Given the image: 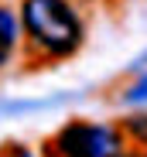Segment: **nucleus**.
Wrapping results in <instances>:
<instances>
[{
	"label": "nucleus",
	"mask_w": 147,
	"mask_h": 157,
	"mask_svg": "<svg viewBox=\"0 0 147 157\" xmlns=\"http://www.w3.org/2000/svg\"><path fill=\"white\" fill-rule=\"evenodd\" d=\"M24 28L52 55H65L79 44L82 28L65 0H24Z\"/></svg>",
	"instance_id": "obj_1"
},
{
	"label": "nucleus",
	"mask_w": 147,
	"mask_h": 157,
	"mask_svg": "<svg viewBox=\"0 0 147 157\" xmlns=\"http://www.w3.org/2000/svg\"><path fill=\"white\" fill-rule=\"evenodd\" d=\"M10 157H31V154H28V150H14Z\"/></svg>",
	"instance_id": "obj_5"
},
{
	"label": "nucleus",
	"mask_w": 147,
	"mask_h": 157,
	"mask_svg": "<svg viewBox=\"0 0 147 157\" xmlns=\"http://www.w3.org/2000/svg\"><path fill=\"white\" fill-rule=\"evenodd\" d=\"M14 41H17V17L7 7H0V65H4L7 51L14 48Z\"/></svg>",
	"instance_id": "obj_3"
},
{
	"label": "nucleus",
	"mask_w": 147,
	"mask_h": 157,
	"mask_svg": "<svg viewBox=\"0 0 147 157\" xmlns=\"http://www.w3.org/2000/svg\"><path fill=\"white\" fill-rule=\"evenodd\" d=\"M58 150L65 157H116L120 137H116V130L99 126V123H72L62 130Z\"/></svg>",
	"instance_id": "obj_2"
},
{
	"label": "nucleus",
	"mask_w": 147,
	"mask_h": 157,
	"mask_svg": "<svg viewBox=\"0 0 147 157\" xmlns=\"http://www.w3.org/2000/svg\"><path fill=\"white\" fill-rule=\"evenodd\" d=\"M127 102H147V75L137 78V82L127 89Z\"/></svg>",
	"instance_id": "obj_4"
}]
</instances>
